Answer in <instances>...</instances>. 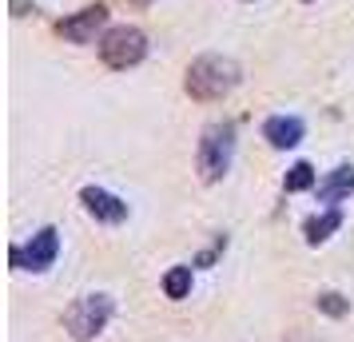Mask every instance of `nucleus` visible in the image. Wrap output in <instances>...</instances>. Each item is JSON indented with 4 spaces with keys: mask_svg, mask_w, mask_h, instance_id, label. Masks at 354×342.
Instances as JSON below:
<instances>
[{
    "mask_svg": "<svg viewBox=\"0 0 354 342\" xmlns=\"http://www.w3.org/2000/svg\"><path fill=\"white\" fill-rule=\"evenodd\" d=\"M243 80L239 64L231 56H199L192 68H187V96L199 99V104H211V99H223L227 92H235Z\"/></svg>",
    "mask_w": 354,
    "mask_h": 342,
    "instance_id": "1",
    "label": "nucleus"
},
{
    "mask_svg": "<svg viewBox=\"0 0 354 342\" xmlns=\"http://www.w3.org/2000/svg\"><path fill=\"white\" fill-rule=\"evenodd\" d=\"M235 160V124H211L199 140L195 163H199V175L203 183H215L227 175V167Z\"/></svg>",
    "mask_w": 354,
    "mask_h": 342,
    "instance_id": "2",
    "label": "nucleus"
},
{
    "mask_svg": "<svg viewBox=\"0 0 354 342\" xmlns=\"http://www.w3.org/2000/svg\"><path fill=\"white\" fill-rule=\"evenodd\" d=\"M112 298L108 294H84V298H76L72 307L64 310V326H68V334L76 342H88V339H96L104 326L112 323Z\"/></svg>",
    "mask_w": 354,
    "mask_h": 342,
    "instance_id": "3",
    "label": "nucleus"
},
{
    "mask_svg": "<svg viewBox=\"0 0 354 342\" xmlns=\"http://www.w3.org/2000/svg\"><path fill=\"white\" fill-rule=\"evenodd\" d=\"M147 56V36L140 28H112L100 40V60L115 72H128Z\"/></svg>",
    "mask_w": 354,
    "mask_h": 342,
    "instance_id": "4",
    "label": "nucleus"
},
{
    "mask_svg": "<svg viewBox=\"0 0 354 342\" xmlns=\"http://www.w3.org/2000/svg\"><path fill=\"white\" fill-rule=\"evenodd\" d=\"M56 255H60V235H56V227H44L28 239L24 251L12 247V267L17 271H48L56 263Z\"/></svg>",
    "mask_w": 354,
    "mask_h": 342,
    "instance_id": "5",
    "label": "nucleus"
},
{
    "mask_svg": "<svg viewBox=\"0 0 354 342\" xmlns=\"http://www.w3.org/2000/svg\"><path fill=\"white\" fill-rule=\"evenodd\" d=\"M104 24H108V8H104V4H88V8L76 12V17L60 20V36L72 40V44H92Z\"/></svg>",
    "mask_w": 354,
    "mask_h": 342,
    "instance_id": "6",
    "label": "nucleus"
},
{
    "mask_svg": "<svg viewBox=\"0 0 354 342\" xmlns=\"http://www.w3.org/2000/svg\"><path fill=\"white\" fill-rule=\"evenodd\" d=\"M80 199L88 207V215L100 219V223H124L128 219V203L120 196H112V191H104V187H84Z\"/></svg>",
    "mask_w": 354,
    "mask_h": 342,
    "instance_id": "7",
    "label": "nucleus"
},
{
    "mask_svg": "<svg viewBox=\"0 0 354 342\" xmlns=\"http://www.w3.org/2000/svg\"><path fill=\"white\" fill-rule=\"evenodd\" d=\"M263 135L271 140V147L279 151H287L303 140V120H295V115H271L267 124H263Z\"/></svg>",
    "mask_w": 354,
    "mask_h": 342,
    "instance_id": "8",
    "label": "nucleus"
},
{
    "mask_svg": "<svg viewBox=\"0 0 354 342\" xmlns=\"http://www.w3.org/2000/svg\"><path fill=\"white\" fill-rule=\"evenodd\" d=\"M351 191H354V167H346V163L335 167L326 183H319V199H322V203H338V199L351 196Z\"/></svg>",
    "mask_w": 354,
    "mask_h": 342,
    "instance_id": "9",
    "label": "nucleus"
},
{
    "mask_svg": "<svg viewBox=\"0 0 354 342\" xmlns=\"http://www.w3.org/2000/svg\"><path fill=\"white\" fill-rule=\"evenodd\" d=\"M338 227H342V215L338 211L315 215V219H306V243H322V239H330Z\"/></svg>",
    "mask_w": 354,
    "mask_h": 342,
    "instance_id": "10",
    "label": "nucleus"
},
{
    "mask_svg": "<svg viewBox=\"0 0 354 342\" xmlns=\"http://www.w3.org/2000/svg\"><path fill=\"white\" fill-rule=\"evenodd\" d=\"M163 294L167 298H187L192 294V267H171L163 275Z\"/></svg>",
    "mask_w": 354,
    "mask_h": 342,
    "instance_id": "11",
    "label": "nucleus"
},
{
    "mask_svg": "<svg viewBox=\"0 0 354 342\" xmlns=\"http://www.w3.org/2000/svg\"><path fill=\"white\" fill-rule=\"evenodd\" d=\"M287 191H306V187H315V167L310 163H295L287 171V180H283Z\"/></svg>",
    "mask_w": 354,
    "mask_h": 342,
    "instance_id": "12",
    "label": "nucleus"
},
{
    "mask_svg": "<svg viewBox=\"0 0 354 342\" xmlns=\"http://www.w3.org/2000/svg\"><path fill=\"white\" fill-rule=\"evenodd\" d=\"M319 310H326V314H346V303H342V294L326 291V294H319Z\"/></svg>",
    "mask_w": 354,
    "mask_h": 342,
    "instance_id": "13",
    "label": "nucleus"
},
{
    "mask_svg": "<svg viewBox=\"0 0 354 342\" xmlns=\"http://www.w3.org/2000/svg\"><path fill=\"white\" fill-rule=\"evenodd\" d=\"M136 4H151V0H136Z\"/></svg>",
    "mask_w": 354,
    "mask_h": 342,
    "instance_id": "14",
    "label": "nucleus"
}]
</instances>
